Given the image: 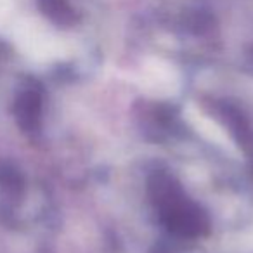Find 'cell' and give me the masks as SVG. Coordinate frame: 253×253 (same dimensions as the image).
I'll use <instances>...</instances> for the list:
<instances>
[{
  "mask_svg": "<svg viewBox=\"0 0 253 253\" xmlns=\"http://www.w3.org/2000/svg\"><path fill=\"white\" fill-rule=\"evenodd\" d=\"M14 111L18 122L25 128H33L37 123V116H39V95L32 90L21 94L16 101Z\"/></svg>",
  "mask_w": 253,
  "mask_h": 253,
  "instance_id": "6da1fadb",
  "label": "cell"
}]
</instances>
